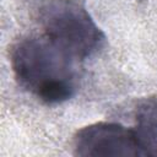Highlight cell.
Instances as JSON below:
<instances>
[{"label": "cell", "instance_id": "1", "mask_svg": "<svg viewBox=\"0 0 157 157\" xmlns=\"http://www.w3.org/2000/svg\"><path fill=\"white\" fill-rule=\"evenodd\" d=\"M10 61L17 83L47 104L63 103L76 93L77 60L45 34L16 40Z\"/></svg>", "mask_w": 157, "mask_h": 157}, {"label": "cell", "instance_id": "2", "mask_svg": "<svg viewBox=\"0 0 157 157\" xmlns=\"http://www.w3.org/2000/svg\"><path fill=\"white\" fill-rule=\"evenodd\" d=\"M36 11L44 34L77 61L103 47L105 36L81 1L43 0Z\"/></svg>", "mask_w": 157, "mask_h": 157}, {"label": "cell", "instance_id": "3", "mask_svg": "<svg viewBox=\"0 0 157 157\" xmlns=\"http://www.w3.org/2000/svg\"><path fill=\"white\" fill-rule=\"evenodd\" d=\"M76 156H142L132 129L117 123H94L80 129L74 136Z\"/></svg>", "mask_w": 157, "mask_h": 157}, {"label": "cell", "instance_id": "4", "mask_svg": "<svg viewBox=\"0 0 157 157\" xmlns=\"http://www.w3.org/2000/svg\"><path fill=\"white\" fill-rule=\"evenodd\" d=\"M134 118L132 132L142 156H157V94L139 99Z\"/></svg>", "mask_w": 157, "mask_h": 157}]
</instances>
